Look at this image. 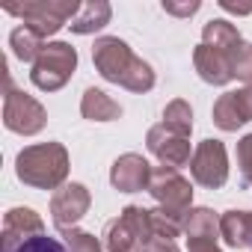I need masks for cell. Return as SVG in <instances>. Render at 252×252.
Segmentation results:
<instances>
[{"instance_id": "obj_1", "label": "cell", "mask_w": 252, "mask_h": 252, "mask_svg": "<svg viewBox=\"0 0 252 252\" xmlns=\"http://www.w3.org/2000/svg\"><path fill=\"white\" fill-rule=\"evenodd\" d=\"M9 252H65V246L57 240V237H48V234H33V237H24L18 246H12Z\"/></svg>"}]
</instances>
